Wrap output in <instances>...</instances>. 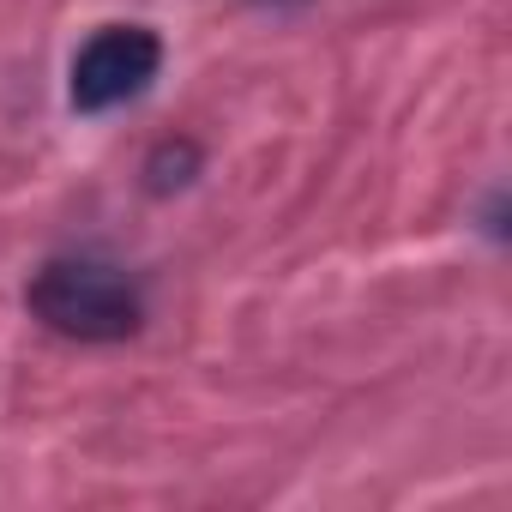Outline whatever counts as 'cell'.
Returning <instances> with one entry per match:
<instances>
[{"instance_id": "1", "label": "cell", "mask_w": 512, "mask_h": 512, "mask_svg": "<svg viewBox=\"0 0 512 512\" xmlns=\"http://www.w3.org/2000/svg\"><path fill=\"white\" fill-rule=\"evenodd\" d=\"M31 320L73 344H121L145 326V290L103 253H61L25 290Z\"/></svg>"}, {"instance_id": "2", "label": "cell", "mask_w": 512, "mask_h": 512, "mask_svg": "<svg viewBox=\"0 0 512 512\" xmlns=\"http://www.w3.org/2000/svg\"><path fill=\"white\" fill-rule=\"evenodd\" d=\"M157 67H163L157 31H145V25H103V31H91L79 43L67 97H73L79 115H103V109H121V103L145 97Z\"/></svg>"}, {"instance_id": "3", "label": "cell", "mask_w": 512, "mask_h": 512, "mask_svg": "<svg viewBox=\"0 0 512 512\" xmlns=\"http://www.w3.org/2000/svg\"><path fill=\"white\" fill-rule=\"evenodd\" d=\"M193 175H199V145H193V139H163V145L145 157V187H151V193H181Z\"/></svg>"}]
</instances>
